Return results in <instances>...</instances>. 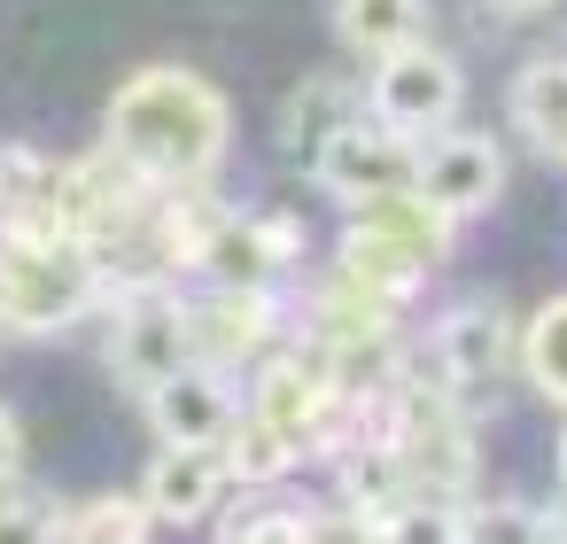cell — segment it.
Instances as JSON below:
<instances>
[{
	"mask_svg": "<svg viewBox=\"0 0 567 544\" xmlns=\"http://www.w3.org/2000/svg\"><path fill=\"white\" fill-rule=\"evenodd\" d=\"M342 40L358 55H396L420 40V0H342Z\"/></svg>",
	"mask_w": 567,
	"mask_h": 544,
	"instance_id": "obj_18",
	"label": "cell"
},
{
	"mask_svg": "<svg viewBox=\"0 0 567 544\" xmlns=\"http://www.w3.org/2000/svg\"><path fill=\"white\" fill-rule=\"evenodd\" d=\"M311 544H381V521L358 513V505H350V513H319V521H311Z\"/></svg>",
	"mask_w": 567,
	"mask_h": 544,
	"instance_id": "obj_24",
	"label": "cell"
},
{
	"mask_svg": "<svg viewBox=\"0 0 567 544\" xmlns=\"http://www.w3.org/2000/svg\"><path fill=\"white\" fill-rule=\"evenodd\" d=\"M458 63L443 55V48H396V55H381L373 63V86H365V110L389 125V133H404V141H420V133H443L451 125V110H458Z\"/></svg>",
	"mask_w": 567,
	"mask_h": 544,
	"instance_id": "obj_3",
	"label": "cell"
},
{
	"mask_svg": "<svg viewBox=\"0 0 567 544\" xmlns=\"http://www.w3.org/2000/svg\"><path fill=\"white\" fill-rule=\"evenodd\" d=\"M559 482H567V428H559Z\"/></svg>",
	"mask_w": 567,
	"mask_h": 544,
	"instance_id": "obj_28",
	"label": "cell"
},
{
	"mask_svg": "<svg viewBox=\"0 0 567 544\" xmlns=\"http://www.w3.org/2000/svg\"><path fill=\"white\" fill-rule=\"evenodd\" d=\"M102 296V249L71 226H0V327L63 335Z\"/></svg>",
	"mask_w": 567,
	"mask_h": 544,
	"instance_id": "obj_2",
	"label": "cell"
},
{
	"mask_svg": "<svg viewBox=\"0 0 567 544\" xmlns=\"http://www.w3.org/2000/svg\"><path fill=\"white\" fill-rule=\"evenodd\" d=\"M265 335H272L265 288H218V296L195 311V358H203V366H241V358H257Z\"/></svg>",
	"mask_w": 567,
	"mask_h": 544,
	"instance_id": "obj_12",
	"label": "cell"
},
{
	"mask_svg": "<svg viewBox=\"0 0 567 544\" xmlns=\"http://www.w3.org/2000/svg\"><path fill=\"white\" fill-rule=\"evenodd\" d=\"M505 17H536V9H551V0H497Z\"/></svg>",
	"mask_w": 567,
	"mask_h": 544,
	"instance_id": "obj_26",
	"label": "cell"
},
{
	"mask_svg": "<svg viewBox=\"0 0 567 544\" xmlns=\"http://www.w3.org/2000/svg\"><path fill=\"white\" fill-rule=\"evenodd\" d=\"M412 187H420L435 211L474 218V211L497 203V187H505V156H497V141H482V133H451V141H435V148L420 156Z\"/></svg>",
	"mask_w": 567,
	"mask_h": 544,
	"instance_id": "obj_8",
	"label": "cell"
},
{
	"mask_svg": "<svg viewBox=\"0 0 567 544\" xmlns=\"http://www.w3.org/2000/svg\"><path fill=\"white\" fill-rule=\"evenodd\" d=\"M226 544H311V513H303V505H265V513H249Z\"/></svg>",
	"mask_w": 567,
	"mask_h": 544,
	"instance_id": "obj_22",
	"label": "cell"
},
{
	"mask_svg": "<svg viewBox=\"0 0 567 544\" xmlns=\"http://www.w3.org/2000/svg\"><path fill=\"white\" fill-rule=\"evenodd\" d=\"M342 125H350V94L327 86V79H311V86H296V102H288V117H280V141H288V156L311 172V156H319Z\"/></svg>",
	"mask_w": 567,
	"mask_h": 544,
	"instance_id": "obj_17",
	"label": "cell"
},
{
	"mask_svg": "<svg viewBox=\"0 0 567 544\" xmlns=\"http://www.w3.org/2000/svg\"><path fill=\"white\" fill-rule=\"evenodd\" d=\"M513 358H520V335H513V311H505L497 296H474V304H458V311L435 327V366H443L451 389H482V381H497Z\"/></svg>",
	"mask_w": 567,
	"mask_h": 544,
	"instance_id": "obj_7",
	"label": "cell"
},
{
	"mask_svg": "<svg viewBox=\"0 0 567 544\" xmlns=\"http://www.w3.org/2000/svg\"><path fill=\"white\" fill-rule=\"evenodd\" d=\"M234 412H241V404H234V389H226V366H203V358L148 389V420H156L164 443H226Z\"/></svg>",
	"mask_w": 567,
	"mask_h": 544,
	"instance_id": "obj_10",
	"label": "cell"
},
{
	"mask_svg": "<svg viewBox=\"0 0 567 544\" xmlns=\"http://www.w3.org/2000/svg\"><path fill=\"white\" fill-rule=\"evenodd\" d=\"M412 172H420V156H412V141L404 133H389L381 117L373 125H342L319 156H311V179L334 195V203H373V195H396V187H412Z\"/></svg>",
	"mask_w": 567,
	"mask_h": 544,
	"instance_id": "obj_5",
	"label": "cell"
},
{
	"mask_svg": "<svg viewBox=\"0 0 567 544\" xmlns=\"http://www.w3.org/2000/svg\"><path fill=\"white\" fill-rule=\"evenodd\" d=\"M17 466H24V428L17 412H0V482H17Z\"/></svg>",
	"mask_w": 567,
	"mask_h": 544,
	"instance_id": "obj_25",
	"label": "cell"
},
{
	"mask_svg": "<svg viewBox=\"0 0 567 544\" xmlns=\"http://www.w3.org/2000/svg\"><path fill=\"white\" fill-rule=\"evenodd\" d=\"M520 373H528L551 404H567V296H551V304L520 327Z\"/></svg>",
	"mask_w": 567,
	"mask_h": 544,
	"instance_id": "obj_19",
	"label": "cell"
},
{
	"mask_svg": "<svg viewBox=\"0 0 567 544\" xmlns=\"http://www.w3.org/2000/svg\"><path fill=\"white\" fill-rule=\"evenodd\" d=\"M55 544H63V528H55Z\"/></svg>",
	"mask_w": 567,
	"mask_h": 544,
	"instance_id": "obj_29",
	"label": "cell"
},
{
	"mask_svg": "<svg viewBox=\"0 0 567 544\" xmlns=\"http://www.w3.org/2000/svg\"><path fill=\"white\" fill-rule=\"evenodd\" d=\"M110 366H117V381L125 389H156V381H172L179 366H195V311L179 304V296H164V288H141L125 311H117V335H110Z\"/></svg>",
	"mask_w": 567,
	"mask_h": 544,
	"instance_id": "obj_4",
	"label": "cell"
},
{
	"mask_svg": "<svg viewBox=\"0 0 567 544\" xmlns=\"http://www.w3.org/2000/svg\"><path fill=\"white\" fill-rule=\"evenodd\" d=\"M288 249H296V226H288V218H234V211H226V218L210 226L195 273H210L218 288H265L272 265H288Z\"/></svg>",
	"mask_w": 567,
	"mask_h": 544,
	"instance_id": "obj_11",
	"label": "cell"
},
{
	"mask_svg": "<svg viewBox=\"0 0 567 544\" xmlns=\"http://www.w3.org/2000/svg\"><path fill=\"white\" fill-rule=\"evenodd\" d=\"M257 412L303 451V459H319V443L334 435V420H342V381H334V366L319 358H280V366H265V381H257Z\"/></svg>",
	"mask_w": 567,
	"mask_h": 544,
	"instance_id": "obj_6",
	"label": "cell"
},
{
	"mask_svg": "<svg viewBox=\"0 0 567 544\" xmlns=\"http://www.w3.org/2000/svg\"><path fill=\"white\" fill-rule=\"evenodd\" d=\"M226 482H234V474H226V451H218V443H164L156 466H148V482H141V497H148L156 521L195 528V521L218 513Z\"/></svg>",
	"mask_w": 567,
	"mask_h": 544,
	"instance_id": "obj_9",
	"label": "cell"
},
{
	"mask_svg": "<svg viewBox=\"0 0 567 544\" xmlns=\"http://www.w3.org/2000/svg\"><path fill=\"white\" fill-rule=\"evenodd\" d=\"M63 172L32 148H0V226H63L55 218Z\"/></svg>",
	"mask_w": 567,
	"mask_h": 544,
	"instance_id": "obj_15",
	"label": "cell"
},
{
	"mask_svg": "<svg viewBox=\"0 0 567 544\" xmlns=\"http://www.w3.org/2000/svg\"><path fill=\"white\" fill-rule=\"evenodd\" d=\"M466 544H559L551 536V513L536 505H466Z\"/></svg>",
	"mask_w": 567,
	"mask_h": 544,
	"instance_id": "obj_21",
	"label": "cell"
},
{
	"mask_svg": "<svg viewBox=\"0 0 567 544\" xmlns=\"http://www.w3.org/2000/svg\"><path fill=\"white\" fill-rule=\"evenodd\" d=\"M148 528H156L148 497H94L63 521V544H148Z\"/></svg>",
	"mask_w": 567,
	"mask_h": 544,
	"instance_id": "obj_20",
	"label": "cell"
},
{
	"mask_svg": "<svg viewBox=\"0 0 567 544\" xmlns=\"http://www.w3.org/2000/svg\"><path fill=\"white\" fill-rule=\"evenodd\" d=\"M373 521H381V544H466V505L451 490H412Z\"/></svg>",
	"mask_w": 567,
	"mask_h": 544,
	"instance_id": "obj_16",
	"label": "cell"
},
{
	"mask_svg": "<svg viewBox=\"0 0 567 544\" xmlns=\"http://www.w3.org/2000/svg\"><path fill=\"white\" fill-rule=\"evenodd\" d=\"M551 536H559V544H567V505H559V513H551Z\"/></svg>",
	"mask_w": 567,
	"mask_h": 544,
	"instance_id": "obj_27",
	"label": "cell"
},
{
	"mask_svg": "<svg viewBox=\"0 0 567 544\" xmlns=\"http://www.w3.org/2000/svg\"><path fill=\"white\" fill-rule=\"evenodd\" d=\"M226 133H234L226 94L210 79L179 71V63L133 71L110 94V148L148 187H203L218 172V156H226Z\"/></svg>",
	"mask_w": 567,
	"mask_h": 544,
	"instance_id": "obj_1",
	"label": "cell"
},
{
	"mask_svg": "<svg viewBox=\"0 0 567 544\" xmlns=\"http://www.w3.org/2000/svg\"><path fill=\"white\" fill-rule=\"evenodd\" d=\"M218 451H226V474H234V482H249V490H272L280 474H296V466H303V451H296L265 412H234V428H226V443H218Z\"/></svg>",
	"mask_w": 567,
	"mask_h": 544,
	"instance_id": "obj_14",
	"label": "cell"
},
{
	"mask_svg": "<svg viewBox=\"0 0 567 544\" xmlns=\"http://www.w3.org/2000/svg\"><path fill=\"white\" fill-rule=\"evenodd\" d=\"M55 513L32 505V497H0V544H55Z\"/></svg>",
	"mask_w": 567,
	"mask_h": 544,
	"instance_id": "obj_23",
	"label": "cell"
},
{
	"mask_svg": "<svg viewBox=\"0 0 567 544\" xmlns=\"http://www.w3.org/2000/svg\"><path fill=\"white\" fill-rule=\"evenodd\" d=\"M513 125L551 156L567 164V63H528L513 79Z\"/></svg>",
	"mask_w": 567,
	"mask_h": 544,
	"instance_id": "obj_13",
	"label": "cell"
}]
</instances>
